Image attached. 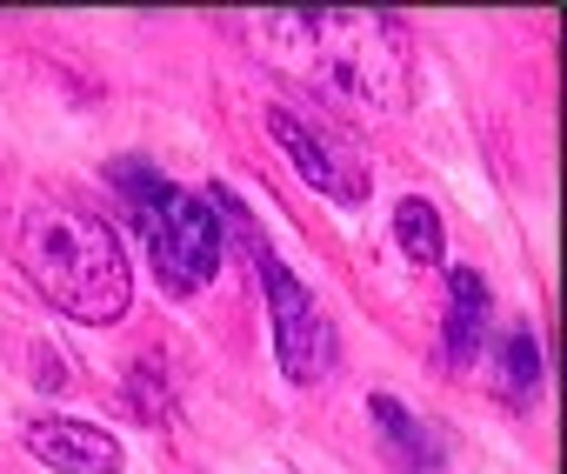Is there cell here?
<instances>
[{"label":"cell","mask_w":567,"mask_h":474,"mask_svg":"<svg viewBox=\"0 0 567 474\" xmlns=\"http://www.w3.org/2000/svg\"><path fill=\"white\" fill-rule=\"evenodd\" d=\"M8 248H14L21 275L74 321L101 328V321H121L134 301V275H127V255L107 234V220H94L87 207H74L61 194L21 200Z\"/></svg>","instance_id":"2"},{"label":"cell","mask_w":567,"mask_h":474,"mask_svg":"<svg viewBox=\"0 0 567 474\" xmlns=\"http://www.w3.org/2000/svg\"><path fill=\"white\" fill-rule=\"evenodd\" d=\"M501 381H507L514 394H527V388L540 381V354H534L527 334H507V341H501Z\"/></svg>","instance_id":"10"},{"label":"cell","mask_w":567,"mask_h":474,"mask_svg":"<svg viewBox=\"0 0 567 474\" xmlns=\"http://www.w3.org/2000/svg\"><path fill=\"white\" fill-rule=\"evenodd\" d=\"M374 421L394 434V447H401V461H414V474H441V461H434V447H427V434H421L414 414H401L388 394H374Z\"/></svg>","instance_id":"9"},{"label":"cell","mask_w":567,"mask_h":474,"mask_svg":"<svg viewBox=\"0 0 567 474\" xmlns=\"http://www.w3.org/2000/svg\"><path fill=\"white\" fill-rule=\"evenodd\" d=\"M267 127H274L280 147H288V161H295L328 200H341V207L368 200V161H361V147H354L341 127H321V121H308V114H295V107H267Z\"/></svg>","instance_id":"5"},{"label":"cell","mask_w":567,"mask_h":474,"mask_svg":"<svg viewBox=\"0 0 567 474\" xmlns=\"http://www.w3.org/2000/svg\"><path fill=\"white\" fill-rule=\"evenodd\" d=\"M107 174H114L121 200L134 207L141 234H147L154 275H161L174 295L207 288V281H214V268H220V234H227V227H220V214H214V200H200V194H187V187L161 181V174H154V167H141V161H114Z\"/></svg>","instance_id":"3"},{"label":"cell","mask_w":567,"mask_h":474,"mask_svg":"<svg viewBox=\"0 0 567 474\" xmlns=\"http://www.w3.org/2000/svg\"><path fill=\"white\" fill-rule=\"evenodd\" d=\"M247 41L308 74L315 87L394 114L408 101V34L394 14H341V8H308V14H247Z\"/></svg>","instance_id":"1"},{"label":"cell","mask_w":567,"mask_h":474,"mask_svg":"<svg viewBox=\"0 0 567 474\" xmlns=\"http://www.w3.org/2000/svg\"><path fill=\"white\" fill-rule=\"evenodd\" d=\"M28 447L61 474H121V441L87 421H28Z\"/></svg>","instance_id":"6"},{"label":"cell","mask_w":567,"mask_h":474,"mask_svg":"<svg viewBox=\"0 0 567 474\" xmlns=\"http://www.w3.org/2000/svg\"><path fill=\"white\" fill-rule=\"evenodd\" d=\"M214 214H227L240 234H247V248L260 261V281H267V308H274V348H280V374H288L295 388H315L328 368H334V321L321 315V301L301 288L295 268H280V255L254 234V220L240 214V200L227 187H214Z\"/></svg>","instance_id":"4"},{"label":"cell","mask_w":567,"mask_h":474,"mask_svg":"<svg viewBox=\"0 0 567 474\" xmlns=\"http://www.w3.org/2000/svg\"><path fill=\"white\" fill-rule=\"evenodd\" d=\"M481 334H487V281L474 268H461L447 281V328H441L447 361H474L481 354Z\"/></svg>","instance_id":"7"},{"label":"cell","mask_w":567,"mask_h":474,"mask_svg":"<svg viewBox=\"0 0 567 474\" xmlns=\"http://www.w3.org/2000/svg\"><path fill=\"white\" fill-rule=\"evenodd\" d=\"M394 241H401L408 261H441V248H447L441 214H434L427 200H401V207H394Z\"/></svg>","instance_id":"8"}]
</instances>
